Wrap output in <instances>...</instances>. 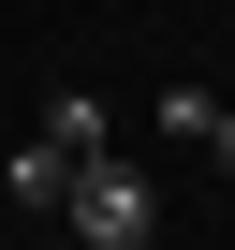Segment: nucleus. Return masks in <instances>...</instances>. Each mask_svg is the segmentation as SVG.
Segmentation results:
<instances>
[{"instance_id": "obj_1", "label": "nucleus", "mask_w": 235, "mask_h": 250, "mask_svg": "<svg viewBox=\"0 0 235 250\" xmlns=\"http://www.w3.org/2000/svg\"><path fill=\"white\" fill-rule=\"evenodd\" d=\"M74 162H103V103H88V88H59V103L30 118V147L0 162V191H15V206H44V221H59V191H74Z\"/></svg>"}, {"instance_id": "obj_2", "label": "nucleus", "mask_w": 235, "mask_h": 250, "mask_svg": "<svg viewBox=\"0 0 235 250\" xmlns=\"http://www.w3.org/2000/svg\"><path fill=\"white\" fill-rule=\"evenodd\" d=\"M59 221H74L88 250H147V235H162V191H147L133 162L103 147V162H74V191H59Z\"/></svg>"}, {"instance_id": "obj_3", "label": "nucleus", "mask_w": 235, "mask_h": 250, "mask_svg": "<svg viewBox=\"0 0 235 250\" xmlns=\"http://www.w3.org/2000/svg\"><path fill=\"white\" fill-rule=\"evenodd\" d=\"M206 162H220V177H235V118H206Z\"/></svg>"}]
</instances>
